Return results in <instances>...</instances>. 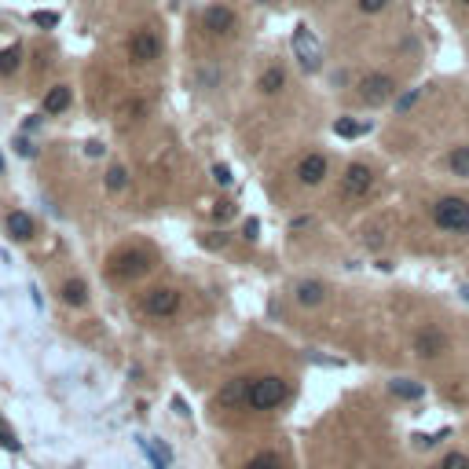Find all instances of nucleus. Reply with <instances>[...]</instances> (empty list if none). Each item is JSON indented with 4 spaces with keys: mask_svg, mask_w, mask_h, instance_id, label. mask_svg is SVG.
<instances>
[{
    "mask_svg": "<svg viewBox=\"0 0 469 469\" xmlns=\"http://www.w3.org/2000/svg\"><path fill=\"white\" fill-rule=\"evenodd\" d=\"M293 396V382L286 374H257L250 377V385H246V400H242V411L250 414H271L286 407Z\"/></svg>",
    "mask_w": 469,
    "mask_h": 469,
    "instance_id": "1",
    "label": "nucleus"
},
{
    "mask_svg": "<svg viewBox=\"0 0 469 469\" xmlns=\"http://www.w3.org/2000/svg\"><path fill=\"white\" fill-rule=\"evenodd\" d=\"M429 224L451 239H469V198L466 194H436L429 202Z\"/></svg>",
    "mask_w": 469,
    "mask_h": 469,
    "instance_id": "2",
    "label": "nucleus"
},
{
    "mask_svg": "<svg viewBox=\"0 0 469 469\" xmlns=\"http://www.w3.org/2000/svg\"><path fill=\"white\" fill-rule=\"evenodd\" d=\"M154 268V253L139 242H125L107 253V275L114 282H136Z\"/></svg>",
    "mask_w": 469,
    "mask_h": 469,
    "instance_id": "3",
    "label": "nucleus"
},
{
    "mask_svg": "<svg viewBox=\"0 0 469 469\" xmlns=\"http://www.w3.org/2000/svg\"><path fill=\"white\" fill-rule=\"evenodd\" d=\"M136 305H139V312L147 319L165 323V319L180 316V308H184V293H180L176 286H169V282H154V286H147V290L139 293Z\"/></svg>",
    "mask_w": 469,
    "mask_h": 469,
    "instance_id": "4",
    "label": "nucleus"
},
{
    "mask_svg": "<svg viewBox=\"0 0 469 469\" xmlns=\"http://www.w3.org/2000/svg\"><path fill=\"white\" fill-rule=\"evenodd\" d=\"M377 187V169L370 162H348L337 176V191H341L345 202H367Z\"/></svg>",
    "mask_w": 469,
    "mask_h": 469,
    "instance_id": "5",
    "label": "nucleus"
},
{
    "mask_svg": "<svg viewBox=\"0 0 469 469\" xmlns=\"http://www.w3.org/2000/svg\"><path fill=\"white\" fill-rule=\"evenodd\" d=\"M396 92H400L396 77L385 74V70H370L356 81V99L363 107H385V103L396 99Z\"/></svg>",
    "mask_w": 469,
    "mask_h": 469,
    "instance_id": "6",
    "label": "nucleus"
},
{
    "mask_svg": "<svg viewBox=\"0 0 469 469\" xmlns=\"http://www.w3.org/2000/svg\"><path fill=\"white\" fill-rule=\"evenodd\" d=\"M414 356H418L422 363H436V359H444L447 352H451V334L440 327V323H425V327L414 330Z\"/></svg>",
    "mask_w": 469,
    "mask_h": 469,
    "instance_id": "7",
    "label": "nucleus"
},
{
    "mask_svg": "<svg viewBox=\"0 0 469 469\" xmlns=\"http://www.w3.org/2000/svg\"><path fill=\"white\" fill-rule=\"evenodd\" d=\"M330 173H334V162H330V154L327 151H308V154H301L297 158V165H293V180L301 187H323L330 180Z\"/></svg>",
    "mask_w": 469,
    "mask_h": 469,
    "instance_id": "8",
    "label": "nucleus"
},
{
    "mask_svg": "<svg viewBox=\"0 0 469 469\" xmlns=\"http://www.w3.org/2000/svg\"><path fill=\"white\" fill-rule=\"evenodd\" d=\"M162 51H165V41L151 30V26L136 30L133 37H128V44H125V56H128V62H136V67H151V62H158Z\"/></svg>",
    "mask_w": 469,
    "mask_h": 469,
    "instance_id": "9",
    "label": "nucleus"
},
{
    "mask_svg": "<svg viewBox=\"0 0 469 469\" xmlns=\"http://www.w3.org/2000/svg\"><path fill=\"white\" fill-rule=\"evenodd\" d=\"M202 30L210 37H235V30H239V15H235L231 4H210L202 11Z\"/></svg>",
    "mask_w": 469,
    "mask_h": 469,
    "instance_id": "10",
    "label": "nucleus"
},
{
    "mask_svg": "<svg viewBox=\"0 0 469 469\" xmlns=\"http://www.w3.org/2000/svg\"><path fill=\"white\" fill-rule=\"evenodd\" d=\"M293 56H297V62H301L305 74H316L323 67V51L316 44V37L308 33V26H297V30H293Z\"/></svg>",
    "mask_w": 469,
    "mask_h": 469,
    "instance_id": "11",
    "label": "nucleus"
},
{
    "mask_svg": "<svg viewBox=\"0 0 469 469\" xmlns=\"http://www.w3.org/2000/svg\"><path fill=\"white\" fill-rule=\"evenodd\" d=\"M293 301L301 305V308H319V305H327L330 301V282H323V279H297L293 282Z\"/></svg>",
    "mask_w": 469,
    "mask_h": 469,
    "instance_id": "12",
    "label": "nucleus"
},
{
    "mask_svg": "<svg viewBox=\"0 0 469 469\" xmlns=\"http://www.w3.org/2000/svg\"><path fill=\"white\" fill-rule=\"evenodd\" d=\"M4 231H8L11 242L26 246V242L37 239V220L26 213V210H8V213H4Z\"/></svg>",
    "mask_w": 469,
    "mask_h": 469,
    "instance_id": "13",
    "label": "nucleus"
},
{
    "mask_svg": "<svg viewBox=\"0 0 469 469\" xmlns=\"http://www.w3.org/2000/svg\"><path fill=\"white\" fill-rule=\"evenodd\" d=\"M56 293H59V301L67 305V308H74V312L88 308V301H92V290H88V282H85L81 275H70V279H62Z\"/></svg>",
    "mask_w": 469,
    "mask_h": 469,
    "instance_id": "14",
    "label": "nucleus"
},
{
    "mask_svg": "<svg viewBox=\"0 0 469 469\" xmlns=\"http://www.w3.org/2000/svg\"><path fill=\"white\" fill-rule=\"evenodd\" d=\"M246 385H250V377H228V382L216 389V396H213V407H216V411H235V407L242 411V400H246Z\"/></svg>",
    "mask_w": 469,
    "mask_h": 469,
    "instance_id": "15",
    "label": "nucleus"
},
{
    "mask_svg": "<svg viewBox=\"0 0 469 469\" xmlns=\"http://www.w3.org/2000/svg\"><path fill=\"white\" fill-rule=\"evenodd\" d=\"M74 107V88L70 85H51L48 92H44V99H41V114L44 117H59V114H67Z\"/></svg>",
    "mask_w": 469,
    "mask_h": 469,
    "instance_id": "16",
    "label": "nucleus"
},
{
    "mask_svg": "<svg viewBox=\"0 0 469 469\" xmlns=\"http://www.w3.org/2000/svg\"><path fill=\"white\" fill-rule=\"evenodd\" d=\"M286 81H290V74H286L282 62H268V67L260 70V77H257V92L260 96H279L286 88Z\"/></svg>",
    "mask_w": 469,
    "mask_h": 469,
    "instance_id": "17",
    "label": "nucleus"
},
{
    "mask_svg": "<svg viewBox=\"0 0 469 469\" xmlns=\"http://www.w3.org/2000/svg\"><path fill=\"white\" fill-rule=\"evenodd\" d=\"M103 187H107L110 194H125L128 187H133V173H128L125 162H110L107 173H103Z\"/></svg>",
    "mask_w": 469,
    "mask_h": 469,
    "instance_id": "18",
    "label": "nucleus"
},
{
    "mask_svg": "<svg viewBox=\"0 0 469 469\" xmlns=\"http://www.w3.org/2000/svg\"><path fill=\"white\" fill-rule=\"evenodd\" d=\"M444 165L454 180H469V143H454L444 154Z\"/></svg>",
    "mask_w": 469,
    "mask_h": 469,
    "instance_id": "19",
    "label": "nucleus"
},
{
    "mask_svg": "<svg viewBox=\"0 0 469 469\" xmlns=\"http://www.w3.org/2000/svg\"><path fill=\"white\" fill-rule=\"evenodd\" d=\"M389 393H393L396 400H422L425 385L414 382V377H389Z\"/></svg>",
    "mask_w": 469,
    "mask_h": 469,
    "instance_id": "20",
    "label": "nucleus"
},
{
    "mask_svg": "<svg viewBox=\"0 0 469 469\" xmlns=\"http://www.w3.org/2000/svg\"><path fill=\"white\" fill-rule=\"evenodd\" d=\"M242 469H286V459H282V454H279L275 447H264V451L250 454Z\"/></svg>",
    "mask_w": 469,
    "mask_h": 469,
    "instance_id": "21",
    "label": "nucleus"
},
{
    "mask_svg": "<svg viewBox=\"0 0 469 469\" xmlns=\"http://www.w3.org/2000/svg\"><path fill=\"white\" fill-rule=\"evenodd\" d=\"M19 67H22V48H19V44L0 48V77H11Z\"/></svg>",
    "mask_w": 469,
    "mask_h": 469,
    "instance_id": "22",
    "label": "nucleus"
},
{
    "mask_svg": "<svg viewBox=\"0 0 469 469\" xmlns=\"http://www.w3.org/2000/svg\"><path fill=\"white\" fill-rule=\"evenodd\" d=\"M422 96H425V85H418V88H407V92H400V96L393 99V110H396V117L411 114V110H414V103H418Z\"/></svg>",
    "mask_w": 469,
    "mask_h": 469,
    "instance_id": "23",
    "label": "nucleus"
},
{
    "mask_svg": "<svg viewBox=\"0 0 469 469\" xmlns=\"http://www.w3.org/2000/svg\"><path fill=\"white\" fill-rule=\"evenodd\" d=\"M367 128H370V125H363V121H348V117H337V121H334V133H337V136H348V139L363 136Z\"/></svg>",
    "mask_w": 469,
    "mask_h": 469,
    "instance_id": "24",
    "label": "nucleus"
},
{
    "mask_svg": "<svg viewBox=\"0 0 469 469\" xmlns=\"http://www.w3.org/2000/svg\"><path fill=\"white\" fill-rule=\"evenodd\" d=\"M440 469H469V454L466 451H447L444 462H440Z\"/></svg>",
    "mask_w": 469,
    "mask_h": 469,
    "instance_id": "25",
    "label": "nucleus"
},
{
    "mask_svg": "<svg viewBox=\"0 0 469 469\" xmlns=\"http://www.w3.org/2000/svg\"><path fill=\"white\" fill-rule=\"evenodd\" d=\"M393 0H356V8L363 11V15H377V11H385Z\"/></svg>",
    "mask_w": 469,
    "mask_h": 469,
    "instance_id": "26",
    "label": "nucleus"
},
{
    "mask_svg": "<svg viewBox=\"0 0 469 469\" xmlns=\"http://www.w3.org/2000/svg\"><path fill=\"white\" fill-rule=\"evenodd\" d=\"M0 444H4L8 451H19V436L11 433V429H8L4 422H0Z\"/></svg>",
    "mask_w": 469,
    "mask_h": 469,
    "instance_id": "27",
    "label": "nucleus"
},
{
    "mask_svg": "<svg viewBox=\"0 0 469 469\" xmlns=\"http://www.w3.org/2000/svg\"><path fill=\"white\" fill-rule=\"evenodd\" d=\"M213 180L220 187H231V169L228 165H213Z\"/></svg>",
    "mask_w": 469,
    "mask_h": 469,
    "instance_id": "28",
    "label": "nucleus"
},
{
    "mask_svg": "<svg viewBox=\"0 0 469 469\" xmlns=\"http://www.w3.org/2000/svg\"><path fill=\"white\" fill-rule=\"evenodd\" d=\"M33 22H37V26H56L59 15H56V11H33Z\"/></svg>",
    "mask_w": 469,
    "mask_h": 469,
    "instance_id": "29",
    "label": "nucleus"
},
{
    "mask_svg": "<svg viewBox=\"0 0 469 469\" xmlns=\"http://www.w3.org/2000/svg\"><path fill=\"white\" fill-rule=\"evenodd\" d=\"M213 216H216V220H228V216H235V202H220L216 210H213Z\"/></svg>",
    "mask_w": 469,
    "mask_h": 469,
    "instance_id": "30",
    "label": "nucleus"
},
{
    "mask_svg": "<svg viewBox=\"0 0 469 469\" xmlns=\"http://www.w3.org/2000/svg\"><path fill=\"white\" fill-rule=\"evenodd\" d=\"M257 231H260V224H257V220H246V224H242V239L257 242Z\"/></svg>",
    "mask_w": 469,
    "mask_h": 469,
    "instance_id": "31",
    "label": "nucleus"
},
{
    "mask_svg": "<svg viewBox=\"0 0 469 469\" xmlns=\"http://www.w3.org/2000/svg\"><path fill=\"white\" fill-rule=\"evenodd\" d=\"M103 151H107V147H103L99 139H88V143H85V154H88V158H99Z\"/></svg>",
    "mask_w": 469,
    "mask_h": 469,
    "instance_id": "32",
    "label": "nucleus"
},
{
    "mask_svg": "<svg viewBox=\"0 0 469 469\" xmlns=\"http://www.w3.org/2000/svg\"><path fill=\"white\" fill-rule=\"evenodd\" d=\"M15 147H19V154H22V158H33V147H30V139H15Z\"/></svg>",
    "mask_w": 469,
    "mask_h": 469,
    "instance_id": "33",
    "label": "nucleus"
},
{
    "mask_svg": "<svg viewBox=\"0 0 469 469\" xmlns=\"http://www.w3.org/2000/svg\"><path fill=\"white\" fill-rule=\"evenodd\" d=\"M301 228H312V216H297L290 224V231H301Z\"/></svg>",
    "mask_w": 469,
    "mask_h": 469,
    "instance_id": "34",
    "label": "nucleus"
},
{
    "mask_svg": "<svg viewBox=\"0 0 469 469\" xmlns=\"http://www.w3.org/2000/svg\"><path fill=\"white\" fill-rule=\"evenodd\" d=\"M4 173H8V162H4V154H0V180H4Z\"/></svg>",
    "mask_w": 469,
    "mask_h": 469,
    "instance_id": "35",
    "label": "nucleus"
},
{
    "mask_svg": "<svg viewBox=\"0 0 469 469\" xmlns=\"http://www.w3.org/2000/svg\"><path fill=\"white\" fill-rule=\"evenodd\" d=\"M462 297H466V301H469V286H462Z\"/></svg>",
    "mask_w": 469,
    "mask_h": 469,
    "instance_id": "36",
    "label": "nucleus"
},
{
    "mask_svg": "<svg viewBox=\"0 0 469 469\" xmlns=\"http://www.w3.org/2000/svg\"><path fill=\"white\" fill-rule=\"evenodd\" d=\"M454 4H462V8H469V0H454Z\"/></svg>",
    "mask_w": 469,
    "mask_h": 469,
    "instance_id": "37",
    "label": "nucleus"
},
{
    "mask_svg": "<svg viewBox=\"0 0 469 469\" xmlns=\"http://www.w3.org/2000/svg\"><path fill=\"white\" fill-rule=\"evenodd\" d=\"M257 4H275V0H257Z\"/></svg>",
    "mask_w": 469,
    "mask_h": 469,
    "instance_id": "38",
    "label": "nucleus"
},
{
    "mask_svg": "<svg viewBox=\"0 0 469 469\" xmlns=\"http://www.w3.org/2000/svg\"><path fill=\"white\" fill-rule=\"evenodd\" d=\"M425 469H440V466H425Z\"/></svg>",
    "mask_w": 469,
    "mask_h": 469,
    "instance_id": "39",
    "label": "nucleus"
}]
</instances>
